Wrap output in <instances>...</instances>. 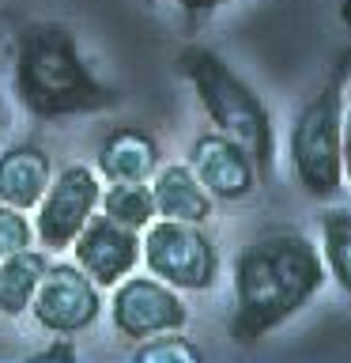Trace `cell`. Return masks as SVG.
<instances>
[{"mask_svg":"<svg viewBox=\"0 0 351 363\" xmlns=\"http://www.w3.org/2000/svg\"><path fill=\"white\" fill-rule=\"evenodd\" d=\"M110 322L121 337L144 340L163 329H185L189 322V306L181 299L178 288H170L159 277H125L113 284V299H110Z\"/></svg>","mask_w":351,"mask_h":363,"instance_id":"ba28073f","label":"cell"},{"mask_svg":"<svg viewBox=\"0 0 351 363\" xmlns=\"http://www.w3.org/2000/svg\"><path fill=\"white\" fill-rule=\"evenodd\" d=\"M50 178H53V159L45 147L19 140L0 152V204H11L19 212H34Z\"/></svg>","mask_w":351,"mask_h":363,"instance_id":"7c38bea8","label":"cell"},{"mask_svg":"<svg viewBox=\"0 0 351 363\" xmlns=\"http://www.w3.org/2000/svg\"><path fill=\"white\" fill-rule=\"evenodd\" d=\"M98 208L113 223L132 227V231H144L155 220V197H151L147 182H106V189L98 197Z\"/></svg>","mask_w":351,"mask_h":363,"instance_id":"9a60e30c","label":"cell"},{"mask_svg":"<svg viewBox=\"0 0 351 363\" xmlns=\"http://www.w3.org/2000/svg\"><path fill=\"white\" fill-rule=\"evenodd\" d=\"M174 72L192 87L200 110L212 118L215 129L234 136L253 155L260 182L272 178V170H276V125H272V110L260 102L257 91L208 45H185L174 57Z\"/></svg>","mask_w":351,"mask_h":363,"instance_id":"3957f363","label":"cell"},{"mask_svg":"<svg viewBox=\"0 0 351 363\" xmlns=\"http://www.w3.org/2000/svg\"><path fill=\"white\" fill-rule=\"evenodd\" d=\"M16 99L38 121L102 113L121 102V91L95 76L64 23H27L16 34Z\"/></svg>","mask_w":351,"mask_h":363,"instance_id":"7a4b0ae2","label":"cell"},{"mask_svg":"<svg viewBox=\"0 0 351 363\" xmlns=\"http://www.w3.org/2000/svg\"><path fill=\"white\" fill-rule=\"evenodd\" d=\"M140 261L147 272L166 280L178 291H208L219 277V250L204 223L155 220L140 231Z\"/></svg>","mask_w":351,"mask_h":363,"instance_id":"5b68a950","label":"cell"},{"mask_svg":"<svg viewBox=\"0 0 351 363\" xmlns=\"http://www.w3.org/2000/svg\"><path fill=\"white\" fill-rule=\"evenodd\" d=\"M53 337L57 340H50L45 348H38V359H79V348L64 333H53Z\"/></svg>","mask_w":351,"mask_h":363,"instance_id":"d6986e66","label":"cell"},{"mask_svg":"<svg viewBox=\"0 0 351 363\" xmlns=\"http://www.w3.org/2000/svg\"><path fill=\"white\" fill-rule=\"evenodd\" d=\"M50 254L42 246H27L16 254L0 257V314L4 318H23L34 303V291L45 277Z\"/></svg>","mask_w":351,"mask_h":363,"instance_id":"5bb4252c","label":"cell"},{"mask_svg":"<svg viewBox=\"0 0 351 363\" xmlns=\"http://www.w3.org/2000/svg\"><path fill=\"white\" fill-rule=\"evenodd\" d=\"M321 246L299 227H272L234 257V314L231 337L257 345L294 318L325 284Z\"/></svg>","mask_w":351,"mask_h":363,"instance_id":"6da1fadb","label":"cell"},{"mask_svg":"<svg viewBox=\"0 0 351 363\" xmlns=\"http://www.w3.org/2000/svg\"><path fill=\"white\" fill-rule=\"evenodd\" d=\"M347 68L351 53H340L333 72L317 87V95L294 113L291 136H287V155H291V174L299 189L313 201H336L344 189V87H347Z\"/></svg>","mask_w":351,"mask_h":363,"instance_id":"277c9868","label":"cell"},{"mask_svg":"<svg viewBox=\"0 0 351 363\" xmlns=\"http://www.w3.org/2000/svg\"><path fill=\"white\" fill-rule=\"evenodd\" d=\"M321 261L325 272L351 295V212L328 208L321 216Z\"/></svg>","mask_w":351,"mask_h":363,"instance_id":"2e32d148","label":"cell"},{"mask_svg":"<svg viewBox=\"0 0 351 363\" xmlns=\"http://www.w3.org/2000/svg\"><path fill=\"white\" fill-rule=\"evenodd\" d=\"M0 133H4V106H0Z\"/></svg>","mask_w":351,"mask_h":363,"instance_id":"603a6c76","label":"cell"},{"mask_svg":"<svg viewBox=\"0 0 351 363\" xmlns=\"http://www.w3.org/2000/svg\"><path fill=\"white\" fill-rule=\"evenodd\" d=\"M166 4H174L178 11H189V16H208V11L231 4V0H166Z\"/></svg>","mask_w":351,"mask_h":363,"instance_id":"ffe728a7","label":"cell"},{"mask_svg":"<svg viewBox=\"0 0 351 363\" xmlns=\"http://www.w3.org/2000/svg\"><path fill=\"white\" fill-rule=\"evenodd\" d=\"M27 246H34V223L27 220V212L0 204V257L27 250Z\"/></svg>","mask_w":351,"mask_h":363,"instance_id":"ac0fdd59","label":"cell"},{"mask_svg":"<svg viewBox=\"0 0 351 363\" xmlns=\"http://www.w3.org/2000/svg\"><path fill=\"white\" fill-rule=\"evenodd\" d=\"M30 314L45 333H84L102 314V288L87 277L76 261H53L45 265V277L34 291Z\"/></svg>","mask_w":351,"mask_h":363,"instance_id":"52a82bcc","label":"cell"},{"mask_svg":"<svg viewBox=\"0 0 351 363\" xmlns=\"http://www.w3.org/2000/svg\"><path fill=\"white\" fill-rule=\"evenodd\" d=\"M68 250H72V261L98 288H113L140 265V231L113 223L110 216H91Z\"/></svg>","mask_w":351,"mask_h":363,"instance_id":"30bf717a","label":"cell"},{"mask_svg":"<svg viewBox=\"0 0 351 363\" xmlns=\"http://www.w3.org/2000/svg\"><path fill=\"white\" fill-rule=\"evenodd\" d=\"M340 23H344V30L351 34V0H340Z\"/></svg>","mask_w":351,"mask_h":363,"instance_id":"7402d4cb","label":"cell"},{"mask_svg":"<svg viewBox=\"0 0 351 363\" xmlns=\"http://www.w3.org/2000/svg\"><path fill=\"white\" fill-rule=\"evenodd\" d=\"M102 178L87 163H68L50 178L42 201L34 204V242L45 254H61L76 242V235L98 212Z\"/></svg>","mask_w":351,"mask_h":363,"instance_id":"8992f818","label":"cell"},{"mask_svg":"<svg viewBox=\"0 0 351 363\" xmlns=\"http://www.w3.org/2000/svg\"><path fill=\"white\" fill-rule=\"evenodd\" d=\"M189 170L200 178V186L212 193L215 201L238 204L246 197H253L260 186L257 163L234 136H226L219 129L200 133L189 144Z\"/></svg>","mask_w":351,"mask_h":363,"instance_id":"9c48e42d","label":"cell"},{"mask_svg":"<svg viewBox=\"0 0 351 363\" xmlns=\"http://www.w3.org/2000/svg\"><path fill=\"white\" fill-rule=\"evenodd\" d=\"M132 359L136 363H200L204 352L192 345L181 329H163V333H151V337L136 340Z\"/></svg>","mask_w":351,"mask_h":363,"instance_id":"e0dca14e","label":"cell"},{"mask_svg":"<svg viewBox=\"0 0 351 363\" xmlns=\"http://www.w3.org/2000/svg\"><path fill=\"white\" fill-rule=\"evenodd\" d=\"M340 155H344V178L351 182V106L344 110V140H340Z\"/></svg>","mask_w":351,"mask_h":363,"instance_id":"44dd1931","label":"cell"},{"mask_svg":"<svg viewBox=\"0 0 351 363\" xmlns=\"http://www.w3.org/2000/svg\"><path fill=\"white\" fill-rule=\"evenodd\" d=\"M151 197L159 220H181V223H208L215 212V197L200 186V178L189 170V163H159L151 174Z\"/></svg>","mask_w":351,"mask_h":363,"instance_id":"4fadbf2b","label":"cell"},{"mask_svg":"<svg viewBox=\"0 0 351 363\" xmlns=\"http://www.w3.org/2000/svg\"><path fill=\"white\" fill-rule=\"evenodd\" d=\"M159 163H163V147L155 133L140 125H113L95 152V170L102 182H151Z\"/></svg>","mask_w":351,"mask_h":363,"instance_id":"8fae6325","label":"cell"}]
</instances>
